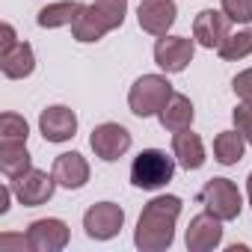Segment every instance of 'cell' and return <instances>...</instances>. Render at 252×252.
<instances>
[{
	"label": "cell",
	"instance_id": "obj_1",
	"mask_svg": "<svg viewBox=\"0 0 252 252\" xmlns=\"http://www.w3.org/2000/svg\"><path fill=\"white\" fill-rule=\"evenodd\" d=\"M181 214V199L178 196H158L152 199L140 220H137V231H134V243L143 252H163L172 246L175 240V220Z\"/></svg>",
	"mask_w": 252,
	"mask_h": 252
},
{
	"label": "cell",
	"instance_id": "obj_2",
	"mask_svg": "<svg viewBox=\"0 0 252 252\" xmlns=\"http://www.w3.org/2000/svg\"><path fill=\"white\" fill-rule=\"evenodd\" d=\"M125 12H128V0H95L74 18L71 36L77 42H98L104 33L125 24Z\"/></svg>",
	"mask_w": 252,
	"mask_h": 252
},
{
	"label": "cell",
	"instance_id": "obj_3",
	"mask_svg": "<svg viewBox=\"0 0 252 252\" xmlns=\"http://www.w3.org/2000/svg\"><path fill=\"white\" fill-rule=\"evenodd\" d=\"M172 175H175V160L166 158V152L160 149H146L131 163V181L140 190H160L172 181Z\"/></svg>",
	"mask_w": 252,
	"mask_h": 252
},
{
	"label": "cell",
	"instance_id": "obj_4",
	"mask_svg": "<svg viewBox=\"0 0 252 252\" xmlns=\"http://www.w3.org/2000/svg\"><path fill=\"white\" fill-rule=\"evenodd\" d=\"M172 98V83L160 74H143L131 92H128V104H131V113L140 116V119H149V116H158L163 110V104Z\"/></svg>",
	"mask_w": 252,
	"mask_h": 252
},
{
	"label": "cell",
	"instance_id": "obj_5",
	"mask_svg": "<svg viewBox=\"0 0 252 252\" xmlns=\"http://www.w3.org/2000/svg\"><path fill=\"white\" fill-rule=\"evenodd\" d=\"M199 199H202L205 211H211V214L220 217L222 222H225V220H237L240 211H243L240 190H237V184L228 181V178H211V181L202 187Z\"/></svg>",
	"mask_w": 252,
	"mask_h": 252
},
{
	"label": "cell",
	"instance_id": "obj_6",
	"mask_svg": "<svg viewBox=\"0 0 252 252\" xmlns=\"http://www.w3.org/2000/svg\"><path fill=\"white\" fill-rule=\"evenodd\" d=\"M54 187H57V178L54 172H42V169H27L24 175L12 178V193L15 199L24 205V208H39L45 205L51 196H54Z\"/></svg>",
	"mask_w": 252,
	"mask_h": 252
},
{
	"label": "cell",
	"instance_id": "obj_7",
	"mask_svg": "<svg viewBox=\"0 0 252 252\" xmlns=\"http://www.w3.org/2000/svg\"><path fill=\"white\" fill-rule=\"evenodd\" d=\"M125 225V211L116 202H98L83 214V228L92 240H110L122 231Z\"/></svg>",
	"mask_w": 252,
	"mask_h": 252
},
{
	"label": "cell",
	"instance_id": "obj_8",
	"mask_svg": "<svg viewBox=\"0 0 252 252\" xmlns=\"http://www.w3.org/2000/svg\"><path fill=\"white\" fill-rule=\"evenodd\" d=\"M89 146H92L95 158L113 163V160H119L125 152L131 149V134H128V128H122V125H116V122H104V125H98V128L92 131Z\"/></svg>",
	"mask_w": 252,
	"mask_h": 252
},
{
	"label": "cell",
	"instance_id": "obj_9",
	"mask_svg": "<svg viewBox=\"0 0 252 252\" xmlns=\"http://www.w3.org/2000/svg\"><path fill=\"white\" fill-rule=\"evenodd\" d=\"M196 54V45L193 39L187 36H160L158 45H155V63L166 71V74H178L190 65Z\"/></svg>",
	"mask_w": 252,
	"mask_h": 252
},
{
	"label": "cell",
	"instance_id": "obj_10",
	"mask_svg": "<svg viewBox=\"0 0 252 252\" xmlns=\"http://www.w3.org/2000/svg\"><path fill=\"white\" fill-rule=\"evenodd\" d=\"M231 18L222 12V9H202L193 21V39L202 45V48H220L228 36H231Z\"/></svg>",
	"mask_w": 252,
	"mask_h": 252
},
{
	"label": "cell",
	"instance_id": "obj_11",
	"mask_svg": "<svg viewBox=\"0 0 252 252\" xmlns=\"http://www.w3.org/2000/svg\"><path fill=\"white\" fill-rule=\"evenodd\" d=\"M187 249L190 252H211L222 243V220L214 217L211 211L205 214H196L190 220V228H187Z\"/></svg>",
	"mask_w": 252,
	"mask_h": 252
},
{
	"label": "cell",
	"instance_id": "obj_12",
	"mask_svg": "<svg viewBox=\"0 0 252 252\" xmlns=\"http://www.w3.org/2000/svg\"><path fill=\"white\" fill-rule=\"evenodd\" d=\"M27 240H30L33 252H60L68 243V225L63 220H54V217L36 220L27 228Z\"/></svg>",
	"mask_w": 252,
	"mask_h": 252
},
{
	"label": "cell",
	"instance_id": "obj_13",
	"mask_svg": "<svg viewBox=\"0 0 252 252\" xmlns=\"http://www.w3.org/2000/svg\"><path fill=\"white\" fill-rule=\"evenodd\" d=\"M39 131H42V137L48 143H65L77 131V116H74V110H68L63 104H54V107L42 110V116H39Z\"/></svg>",
	"mask_w": 252,
	"mask_h": 252
},
{
	"label": "cell",
	"instance_id": "obj_14",
	"mask_svg": "<svg viewBox=\"0 0 252 252\" xmlns=\"http://www.w3.org/2000/svg\"><path fill=\"white\" fill-rule=\"evenodd\" d=\"M175 0H143L140 9H137V18H140V27L152 36H166L169 27L175 24Z\"/></svg>",
	"mask_w": 252,
	"mask_h": 252
},
{
	"label": "cell",
	"instance_id": "obj_15",
	"mask_svg": "<svg viewBox=\"0 0 252 252\" xmlns=\"http://www.w3.org/2000/svg\"><path fill=\"white\" fill-rule=\"evenodd\" d=\"M54 178L65 190H80L89 181V163L80 152H65L54 160Z\"/></svg>",
	"mask_w": 252,
	"mask_h": 252
},
{
	"label": "cell",
	"instance_id": "obj_16",
	"mask_svg": "<svg viewBox=\"0 0 252 252\" xmlns=\"http://www.w3.org/2000/svg\"><path fill=\"white\" fill-rule=\"evenodd\" d=\"M172 155H175V160H178L187 172H190V169H199V166L205 163V146H202V137L193 134L190 128L175 131V137H172Z\"/></svg>",
	"mask_w": 252,
	"mask_h": 252
},
{
	"label": "cell",
	"instance_id": "obj_17",
	"mask_svg": "<svg viewBox=\"0 0 252 252\" xmlns=\"http://www.w3.org/2000/svg\"><path fill=\"white\" fill-rule=\"evenodd\" d=\"M36 68V57H33V48L27 42H18L15 48L0 54V71L9 80H21V77H30Z\"/></svg>",
	"mask_w": 252,
	"mask_h": 252
},
{
	"label": "cell",
	"instance_id": "obj_18",
	"mask_svg": "<svg viewBox=\"0 0 252 252\" xmlns=\"http://www.w3.org/2000/svg\"><path fill=\"white\" fill-rule=\"evenodd\" d=\"M193 116H196V110H193V104H190V98L187 95H181V92H172V98L163 104V110L158 113V119H160V125L166 131H184V128H190L193 125Z\"/></svg>",
	"mask_w": 252,
	"mask_h": 252
},
{
	"label": "cell",
	"instance_id": "obj_19",
	"mask_svg": "<svg viewBox=\"0 0 252 252\" xmlns=\"http://www.w3.org/2000/svg\"><path fill=\"white\" fill-rule=\"evenodd\" d=\"M0 169H3L6 178H18L27 169H33L27 143H0Z\"/></svg>",
	"mask_w": 252,
	"mask_h": 252
},
{
	"label": "cell",
	"instance_id": "obj_20",
	"mask_svg": "<svg viewBox=\"0 0 252 252\" xmlns=\"http://www.w3.org/2000/svg\"><path fill=\"white\" fill-rule=\"evenodd\" d=\"M80 9H83V3H77V0H63V3L45 6L36 21H39V27H48V30L65 27V24H74V18L80 15Z\"/></svg>",
	"mask_w": 252,
	"mask_h": 252
},
{
	"label": "cell",
	"instance_id": "obj_21",
	"mask_svg": "<svg viewBox=\"0 0 252 252\" xmlns=\"http://www.w3.org/2000/svg\"><path fill=\"white\" fill-rule=\"evenodd\" d=\"M243 149H246V140H243L240 131H222L214 140V158L222 166H234L243 158Z\"/></svg>",
	"mask_w": 252,
	"mask_h": 252
},
{
	"label": "cell",
	"instance_id": "obj_22",
	"mask_svg": "<svg viewBox=\"0 0 252 252\" xmlns=\"http://www.w3.org/2000/svg\"><path fill=\"white\" fill-rule=\"evenodd\" d=\"M217 51H220V57L228 60V63L249 57V54H252V30H237V33H231Z\"/></svg>",
	"mask_w": 252,
	"mask_h": 252
},
{
	"label": "cell",
	"instance_id": "obj_23",
	"mask_svg": "<svg viewBox=\"0 0 252 252\" xmlns=\"http://www.w3.org/2000/svg\"><path fill=\"white\" fill-rule=\"evenodd\" d=\"M30 137V128L24 116L18 113H3L0 116V143H27Z\"/></svg>",
	"mask_w": 252,
	"mask_h": 252
},
{
	"label": "cell",
	"instance_id": "obj_24",
	"mask_svg": "<svg viewBox=\"0 0 252 252\" xmlns=\"http://www.w3.org/2000/svg\"><path fill=\"white\" fill-rule=\"evenodd\" d=\"M222 12L234 24H252V0H222Z\"/></svg>",
	"mask_w": 252,
	"mask_h": 252
},
{
	"label": "cell",
	"instance_id": "obj_25",
	"mask_svg": "<svg viewBox=\"0 0 252 252\" xmlns=\"http://www.w3.org/2000/svg\"><path fill=\"white\" fill-rule=\"evenodd\" d=\"M234 125H237V131L243 134V140L252 146V104H246V101H240L237 107H234Z\"/></svg>",
	"mask_w": 252,
	"mask_h": 252
},
{
	"label": "cell",
	"instance_id": "obj_26",
	"mask_svg": "<svg viewBox=\"0 0 252 252\" xmlns=\"http://www.w3.org/2000/svg\"><path fill=\"white\" fill-rule=\"evenodd\" d=\"M231 89H234V95H237L240 101L252 104V68L240 71V74H237V77L231 80Z\"/></svg>",
	"mask_w": 252,
	"mask_h": 252
},
{
	"label": "cell",
	"instance_id": "obj_27",
	"mask_svg": "<svg viewBox=\"0 0 252 252\" xmlns=\"http://www.w3.org/2000/svg\"><path fill=\"white\" fill-rule=\"evenodd\" d=\"M15 45H18V39H15V27H12V24H0V54L9 51V48H15Z\"/></svg>",
	"mask_w": 252,
	"mask_h": 252
},
{
	"label": "cell",
	"instance_id": "obj_28",
	"mask_svg": "<svg viewBox=\"0 0 252 252\" xmlns=\"http://www.w3.org/2000/svg\"><path fill=\"white\" fill-rule=\"evenodd\" d=\"M9 196H12V187H0V214L9 211Z\"/></svg>",
	"mask_w": 252,
	"mask_h": 252
},
{
	"label": "cell",
	"instance_id": "obj_29",
	"mask_svg": "<svg viewBox=\"0 0 252 252\" xmlns=\"http://www.w3.org/2000/svg\"><path fill=\"white\" fill-rule=\"evenodd\" d=\"M246 193H249V205H252V172H249V178H246Z\"/></svg>",
	"mask_w": 252,
	"mask_h": 252
}]
</instances>
